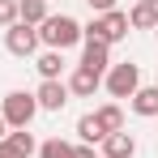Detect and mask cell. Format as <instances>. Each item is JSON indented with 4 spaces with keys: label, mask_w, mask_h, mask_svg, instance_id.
I'll return each mask as SVG.
<instances>
[{
    "label": "cell",
    "mask_w": 158,
    "mask_h": 158,
    "mask_svg": "<svg viewBox=\"0 0 158 158\" xmlns=\"http://www.w3.org/2000/svg\"><path fill=\"white\" fill-rule=\"evenodd\" d=\"M0 115H4L9 128H30V120L39 115V103H34V94H26V90H13V94H4Z\"/></svg>",
    "instance_id": "4"
},
{
    "label": "cell",
    "mask_w": 158,
    "mask_h": 158,
    "mask_svg": "<svg viewBox=\"0 0 158 158\" xmlns=\"http://www.w3.org/2000/svg\"><path fill=\"white\" fill-rule=\"evenodd\" d=\"M81 39H85V34H81V22H77V17H69V13L47 17V22L39 26V43H47V52H64V47L81 43Z\"/></svg>",
    "instance_id": "1"
},
{
    "label": "cell",
    "mask_w": 158,
    "mask_h": 158,
    "mask_svg": "<svg viewBox=\"0 0 158 158\" xmlns=\"http://www.w3.org/2000/svg\"><path fill=\"white\" fill-rule=\"evenodd\" d=\"M154 30H158V26H154Z\"/></svg>",
    "instance_id": "24"
},
{
    "label": "cell",
    "mask_w": 158,
    "mask_h": 158,
    "mask_svg": "<svg viewBox=\"0 0 158 158\" xmlns=\"http://www.w3.org/2000/svg\"><path fill=\"white\" fill-rule=\"evenodd\" d=\"M94 120L103 124V132H124V107H120V103H107V107L94 111Z\"/></svg>",
    "instance_id": "14"
},
{
    "label": "cell",
    "mask_w": 158,
    "mask_h": 158,
    "mask_svg": "<svg viewBox=\"0 0 158 158\" xmlns=\"http://www.w3.org/2000/svg\"><path fill=\"white\" fill-rule=\"evenodd\" d=\"M4 137H9V124H4V115H0V141H4Z\"/></svg>",
    "instance_id": "22"
},
{
    "label": "cell",
    "mask_w": 158,
    "mask_h": 158,
    "mask_svg": "<svg viewBox=\"0 0 158 158\" xmlns=\"http://www.w3.org/2000/svg\"><path fill=\"white\" fill-rule=\"evenodd\" d=\"M85 4L94 9V17H103V13H111V9H115L120 0H85Z\"/></svg>",
    "instance_id": "19"
},
{
    "label": "cell",
    "mask_w": 158,
    "mask_h": 158,
    "mask_svg": "<svg viewBox=\"0 0 158 158\" xmlns=\"http://www.w3.org/2000/svg\"><path fill=\"white\" fill-rule=\"evenodd\" d=\"M64 85H69V94H77V98H94V90H98V85H103V77H98V73H90V69H73V77L64 81Z\"/></svg>",
    "instance_id": "8"
},
{
    "label": "cell",
    "mask_w": 158,
    "mask_h": 158,
    "mask_svg": "<svg viewBox=\"0 0 158 158\" xmlns=\"http://www.w3.org/2000/svg\"><path fill=\"white\" fill-rule=\"evenodd\" d=\"M34 69H39V77H43V81H60V69H64V56H60V52H43Z\"/></svg>",
    "instance_id": "16"
},
{
    "label": "cell",
    "mask_w": 158,
    "mask_h": 158,
    "mask_svg": "<svg viewBox=\"0 0 158 158\" xmlns=\"http://www.w3.org/2000/svg\"><path fill=\"white\" fill-rule=\"evenodd\" d=\"M73 158H98V154H94L90 145H77V150H73Z\"/></svg>",
    "instance_id": "20"
},
{
    "label": "cell",
    "mask_w": 158,
    "mask_h": 158,
    "mask_svg": "<svg viewBox=\"0 0 158 158\" xmlns=\"http://www.w3.org/2000/svg\"><path fill=\"white\" fill-rule=\"evenodd\" d=\"M132 154H137L132 132H107L103 137V158H132Z\"/></svg>",
    "instance_id": "10"
},
{
    "label": "cell",
    "mask_w": 158,
    "mask_h": 158,
    "mask_svg": "<svg viewBox=\"0 0 158 158\" xmlns=\"http://www.w3.org/2000/svg\"><path fill=\"white\" fill-rule=\"evenodd\" d=\"M85 39H98L107 47H115L120 39H128V13H120V9H111L103 17H90V26H81Z\"/></svg>",
    "instance_id": "2"
},
{
    "label": "cell",
    "mask_w": 158,
    "mask_h": 158,
    "mask_svg": "<svg viewBox=\"0 0 158 158\" xmlns=\"http://www.w3.org/2000/svg\"><path fill=\"white\" fill-rule=\"evenodd\" d=\"M0 158H17V154H13V150H9V145H4V141H0Z\"/></svg>",
    "instance_id": "21"
},
{
    "label": "cell",
    "mask_w": 158,
    "mask_h": 158,
    "mask_svg": "<svg viewBox=\"0 0 158 158\" xmlns=\"http://www.w3.org/2000/svg\"><path fill=\"white\" fill-rule=\"evenodd\" d=\"M73 150H77V145H69V141L52 137V141H43V145H39V158H73Z\"/></svg>",
    "instance_id": "17"
},
{
    "label": "cell",
    "mask_w": 158,
    "mask_h": 158,
    "mask_svg": "<svg viewBox=\"0 0 158 158\" xmlns=\"http://www.w3.org/2000/svg\"><path fill=\"white\" fill-rule=\"evenodd\" d=\"M128 26H137V30H154L158 26V9L154 4H145V0H137L128 9Z\"/></svg>",
    "instance_id": "13"
},
{
    "label": "cell",
    "mask_w": 158,
    "mask_h": 158,
    "mask_svg": "<svg viewBox=\"0 0 158 158\" xmlns=\"http://www.w3.org/2000/svg\"><path fill=\"white\" fill-rule=\"evenodd\" d=\"M34 103H39V111H60V107L69 103V85L64 81H43L34 90Z\"/></svg>",
    "instance_id": "7"
},
{
    "label": "cell",
    "mask_w": 158,
    "mask_h": 158,
    "mask_svg": "<svg viewBox=\"0 0 158 158\" xmlns=\"http://www.w3.org/2000/svg\"><path fill=\"white\" fill-rule=\"evenodd\" d=\"M4 47H9V56H34L39 52V26H26V22H13V26L4 30Z\"/></svg>",
    "instance_id": "5"
},
{
    "label": "cell",
    "mask_w": 158,
    "mask_h": 158,
    "mask_svg": "<svg viewBox=\"0 0 158 158\" xmlns=\"http://www.w3.org/2000/svg\"><path fill=\"white\" fill-rule=\"evenodd\" d=\"M81 69H90V73L103 77L107 69H111V47L98 43V39H81Z\"/></svg>",
    "instance_id": "6"
},
{
    "label": "cell",
    "mask_w": 158,
    "mask_h": 158,
    "mask_svg": "<svg viewBox=\"0 0 158 158\" xmlns=\"http://www.w3.org/2000/svg\"><path fill=\"white\" fill-rule=\"evenodd\" d=\"M77 137L81 141H85V145H103V124H98V120H94V111H90V115H81L77 120Z\"/></svg>",
    "instance_id": "15"
},
{
    "label": "cell",
    "mask_w": 158,
    "mask_h": 158,
    "mask_svg": "<svg viewBox=\"0 0 158 158\" xmlns=\"http://www.w3.org/2000/svg\"><path fill=\"white\" fill-rule=\"evenodd\" d=\"M145 4H154V9H158V0H145Z\"/></svg>",
    "instance_id": "23"
},
{
    "label": "cell",
    "mask_w": 158,
    "mask_h": 158,
    "mask_svg": "<svg viewBox=\"0 0 158 158\" xmlns=\"http://www.w3.org/2000/svg\"><path fill=\"white\" fill-rule=\"evenodd\" d=\"M128 107H132V115L154 120V115H158V85H141V90L128 98Z\"/></svg>",
    "instance_id": "9"
},
{
    "label": "cell",
    "mask_w": 158,
    "mask_h": 158,
    "mask_svg": "<svg viewBox=\"0 0 158 158\" xmlns=\"http://www.w3.org/2000/svg\"><path fill=\"white\" fill-rule=\"evenodd\" d=\"M4 145L13 150L17 158H30V154H39V141H34V132L30 128H13L9 137H4Z\"/></svg>",
    "instance_id": "11"
},
{
    "label": "cell",
    "mask_w": 158,
    "mask_h": 158,
    "mask_svg": "<svg viewBox=\"0 0 158 158\" xmlns=\"http://www.w3.org/2000/svg\"><path fill=\"white\" fill-rule=\"evenodd\" d=\"M52 13H47V0H17V22L26 26H43Z\"/></svg>",
    "instance_id": "12"
},
{
    "label": "cell",
    "mask_w": 158,
    "mask_h": 158,
    "mask_svg": "<svg viewBox=\"0 0 158 158\" xmlns=\"http://www.w3.org/2000/svg\"><path fill=\"white\" fill-rule=\"evenodd\" d=\"M13 22H17V0H0V26L9 30Z\"/></svg>",
    "instance_id": "18"
},
{
    "label": "cell",
    "mask_w": 158,
    "mask_h": 158,
    "mask_svg": "<svg viewBox=\"0 0 158 158\" xmlns=\"http://www.w3.org/2000/svg\"><path fill=\"white\" fill-rule=\"evenodd\" d=\"M103 85H107V94H111V98H132V94L141 90V64H132V60L111 64V69H107V77H103Z\"/></svg>",
    "instance_id": "3"
}]
</instances>
